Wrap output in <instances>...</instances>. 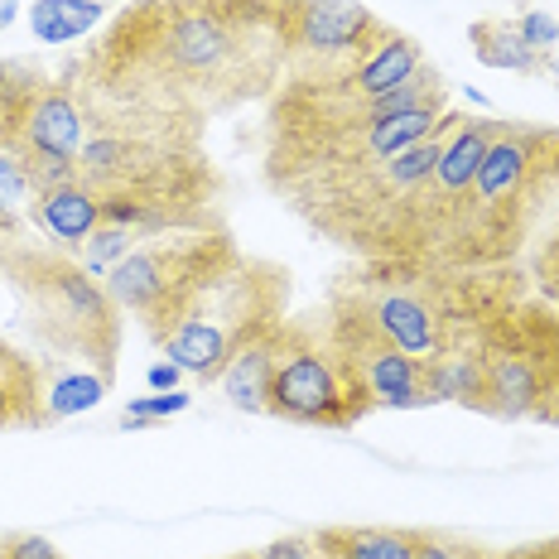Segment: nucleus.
<instances>
[{"mask_svg": "<svg viewBox=\"0 0 559 559\" xmlns=\"http://www.w3.org/2000/svg\"><path fill=\"white\" fill-rule=\"evenodd\" d=\"M280 0H140L107 29L83 92L165 121L203 126L280 83Z\"/></svg>", "mask_w": 559, "mask_h": 559, "instance_id": "obj_1", "label": "nucleus"}, {"mask_svg": "<svg viewBox=\"0 0 559 559\" xmlns=\"http://www.w3.org/2000/svg\"><path fill=\"white\" fill-rule=\"evenodd\" d=\"M0 271L15 285L25 329L49 347L58 362L92 367L97 377L116 381L121 357V309L97 275L68 251L10 247L0 255Z\"/></svg>", "mask_w": 559, "mask_h": 559, "instance_id": "obj_2", "label": "nucleus"}, {"mask_svg": "<svg viewBox=\"0 0 559 559\" xmlns=\"http://www.w3.org/2000/svg\"><path fill=\"white\" fill-rule=\"evenodd\" d=\"M285 305H289L285 265L237 251L193 289V299L179 309V319L169 323L155 347L183 377H198L207 386V381L223 377V367L251 337L285 323Z\"/></svg>", "mask_w": 559, "mask_h": 559, "instance_id": "obj_3", "label": "nucleus"}, {"mask_svg": "<svg viewBox=\"0 0 559 559\" xmlns=\"http://www.w3.org/2000/svg\"><path fill=\"white\" fill-rule=\"evenodd\" d=\"M237 255V241L223 227L213 231H165V237H145L140 247L116 261L102 285L116 299L121 313H135L145 323V333L165 337V329L179 319V309L193 299V289L203 285L217 265H227Z\"/></svg>", "mask_w": 559, "mask_h": 559, "instance_id": "obj_4", "label": "nucleus"}, {"mask_svg": "<svg viewBox=\"0 0 559 559\" xmlns=\"http://www.w3.org/2000/svg\"><path fill=\"white\" fill-rule=\"evenodd\" d=\"M559 371V319L535 309H502L483 337V386L473 411L497 419H535Z\"/></svg>", "mask_w": 559, "mask_h": 559, "instance_id": "obj_5", "label": "nucleus"}, {"mask_svg": "<svg viewBox=\"0 0 559 559\" xmlns=\"http://www.w3.org/2000/svg\"><path fill=\"white\" fill-rule=\"evenodd\" d=\"M265 415L289 419V425H313V429H353L357 419L371 415V405L347 386L329 337L285 319Z\"/></svg>", "mask_w": 559, "mask_h": 559, "instance_id": "obj_6", "label": "nucleus"}, {"mask_svg": "<svg viewBox=\"0 0 559 559\" xmlns=\"http://www.w3.org/2000/svg\"><path fill=\"white\" fill-rule=\"evenodd\" d=\"M323 337H329L347 386L362 395L371 411H419V405H435L429 367L415 362L411 353H401L391 337H381L353 305L333 299Z\"/></svg>", "mask_w": 559, "mask_h": 559, "instance_id": "obj_7", "label": "nucleus"}, {"mask_svg": "<svg viewBox=\"0 0 559 559\" xmlns=\"http://www.w3.org/2000/svg\"><path fill=\"white\" fill-rule=\"evenodd\" d=\"M386 34L377 15L357 0H280V44L285 63L362 53Z\"/></svg>", "mask_w": 559, "mask_h": 559, "instance_id": "obj_8", "label": "nucleus"}, {"mask_svg": "<svg viewBox=\"0 0 559 559\" xmlns=\"http://www.w3.org/2000/svg\"><path fill=\"white\" fill-rule=\"evenodd\" d=\"M29 217L39 223V231H49L63 251L83 247L92 231L102 227V193L87 189L83 179L73 183H53V189H39L29 203Z\"/></svg>", "mask_w": 559, "mask_h": 559, "instance_id": "obj_9", "label": "nucleus"}, {"mask_svg": "<svg viewBox=\"0 0 559 559\" xmlns=\"http://www.w3.org/2000/svg\"><path fill=\"white\" fill-rule=\"evenodd\" d=\"M44 381H49V371L0 337V429L49 425V415H44Z\"/></svg>", "mask_w": 559, "mask_h": 559, "instance_id": "obj_10", "label": "nucleus"}, {"mask_svg": "<svg viewBox=\"0 0 559 559\" xmlns=\"http://www.w3.org/2000/svg\"><path fill=\"white\" fill-rule=\"evenodd\" d=\"M280 329H285V323H275L271 333L251 337V343L241 347V353L223 367V377H217V386L227 391V401L237 405V411L265 415V395H271V371H275V357H280Z\"/></svg>", "mask_w": 559, "mask_h": 559, "instance_id": "obj_11", "label": "nucleus"}, {"mask_svg": "<svg viewBox=\"0 0 559 559\" xmlns=\"http://www.w3.org/2000/svg\"><path fill=\"white\" fill-rule=\"evenodd\" d=\"M323 559H415L419 531L401 526H323L319 535Z\"/></svg>", "mask_w": 559, "mask_h": 559, "instance_id": "obj_12", "label": "nucleus"}, {"mask_svg": "<svg viewBox=\"0 0 559 559\" xmlns=\"http://www.w3.org/2000/svg\"><path fill=\"white\" fill-rule=\"evenodd\" d=\"M468 44L483 68H497V73H550V58L535 53L526 39L516 34V20H473L468 25Z\"/></svg>", "mask_w": 559, "mask_h": 559, "instance_id": "obj_13", "label": "nucleus"}, {"mask_svg": "<svg viewBox=\"0 0 559 559\" xmlns=\"http://www.w3.org/2000/svg\"><path fill=\"white\" fill-rule=\"evenodd\" d=\"M107 20L102 0H34L29 5V29L44 44H73L87 29H97Z\"/></svg>", "mask_w": 559, "mask_h": 559, "instance_id": "obj_14", "label": "nucleus"}, {"mask_svg": "<svg viewBox=\"0 0 559 559\" xmlns=\"http://www.w3.org/2000/svg\"><path fill=\"white\" fill-rule=\"evenodd\" d=\"M107 391H111V381L97 377L92 367H53L49 381H44V415H49V425H53V419L97 411Z\"/></svg>", "mask_w": 559, "mask_h": 559, "instance_id": "obj_15", "label": "nucleus"}, {"mask_svg": "<svg viewBox=\"0 0 559 559\" xmlns=\"http://www.w3.org/2000/svg\"><path fill=\"white\" fill-rule=\"evenodd\" d=\"M140 247V237L135 231H126V227H111V223H102L97 231H92V237L83 241V247H73L68 255H73V261H83L92 275H107L116 261H126V255H131Z\"/></svg>", "mask_w": 559, "mask_h": 559, "instance_id": "obj_16", "label": "nucleus"}, {"mask_svg": "<svg viewBox=\"0 0 559 559\" xmlns=\"http://www.w3.org/2000/svg\"><path fill=\"white\" fill-rule=\"evenodd\" d=\"M193 405V395L189 391H155V395H140V401L126 405V415H121V425L126 429H150L155 419H169V415H183Z\"/></svg>", "mask_w": 559, "mask_h": 559, "instance_id": "obj_17", "label": "nucleus"}, {"mask_svg": "<svg viewBox=\"0 0 559 559\" xmlns=\"http://www.w3.org/2000/svg\"><path fill=\"white\" fill-rule=\"evenodd\" d=\"M415 559H492L477 545L459 540V535H435V531H419V555Z\"/></svg>", "mask_w": 559, "mask_h": 559, "instance_id": "obj_18", "label": "nucleus"}, {"mask_svg": "<svg viewBox=\"0 0 559 559\" xmlns=\"http://www.w3.org/2000/svg\"><path fill=\"white\" fill-rule=\"evenodd\" d=\"M516 34L531 44L535 53L550 58V53H555V44H559V20H550L545 10H526V15L516 20Z\"/></svg>", "mask_w": 559, "mask_h": 559, "instance_id": "obj_19", "label": "nucleus"}, {"mask_svg": "<svg viewBox=\"0 0 559 559\" xmlns=\"http://www.w3.org/2000/svg\"><path fill=\"white\" fill-rule=\"evenodd\" d=\"M0 559H63V550L49 535H5L0 540Z\"/></svg>", "mask_w": 559, "mask_h": 559, "instance_id": "obj_20", "label": "nucleus"}, {"mask_svg": "<svg viewBox=\"0 0 559 559\" xmlns=\"http://www.w3.org/2000/svg\"><path fill=\"white\" fill-rule=\"evenodd\" d=\"M255 559H323V550H319V540H313V535H285V540L265 545Z\"/></svg>", "mask_w": 559, "mask_h": 559, "instance_id": "obj_21", "label": "nucleus"}, {"mask_svg": "<svg viewBox=\"0 0 559 559\" xmlns=\"http://www.w3.org/2000/svg\"><path fill=\"white\" fill-rule=\"evenodd\" d=\"M540 280H545V295L550 299H559V237L545 247V255H540Z\"/></svg>", "mask_w": 559, "mask_h": 559, "instance_id": "obj_22", "label": "nucleus"}, {"mask_svg": "<svg viewBox=\"0 0 559 559\" xmlns=\"http://www.w3.org/2000/svg\"><path fill=\"white\" fill-rule=\"evenodd\" d=\"M179 377L183 371L174 367V362H155L145 371V381H150V391H179Z\"/></svg>", "mask_w": 559, "mask_h": 559, "instance_id": "obj_23", "label": "nucleus"}, {"mask_svg": "<svg viewBox=\"0 0 559 559\" xmlns=\"http://www.w3.org/2000/svg\"><path fill=\"white\" fill-rule=\"evenodd\" d=\"M535 419H540V425H555V429H559V371L550 377V386H545V401H540V411H535Z\"/></svg>", "mask_w": 559, "mask_h": 559, "instance_id": "obj_24", "label": "nucleus"}, {"mask_svg": "<svg viewBox=\"0 0 559 559\" xmlns=\"http://www.w3.org/2000/svg\"><path fill=\"white\" fill-rule=\"evenodd\" d=\"M492 559H559V540H545V545H526V550H511V555H492Z\"/></svg>", "mask_w": 559, "mask_h": 559, "instance_id": "obj_25", "label": "nucleus"}, {"mask_svg": "<svg viewBox=\"0 0 559 559\" xmlns=\"http://www.w3.org/2000/svg\"><path fill=\"white\" fill-rule=\"evenodd\" d=\"M20 15V0H0V29H10Z\"/></svg>", "mask_w": 559, "mask_h": 559, "instance_id": "obj_26", "label": "nucleus"}, {"mask_svg": "<svg viewBox=\"0 0 559 559\" xmlns=\"http://www.w3.org/2000/svg\"><path fill=\"white\" fill-rule=\"evenodd\" d=\"M237 559H255V555H237Z\"/></svg>", "mask_w": 559, "mask_h": 559, "instance_id": "obj_27", "label": "nucleus"}]
</instances>
